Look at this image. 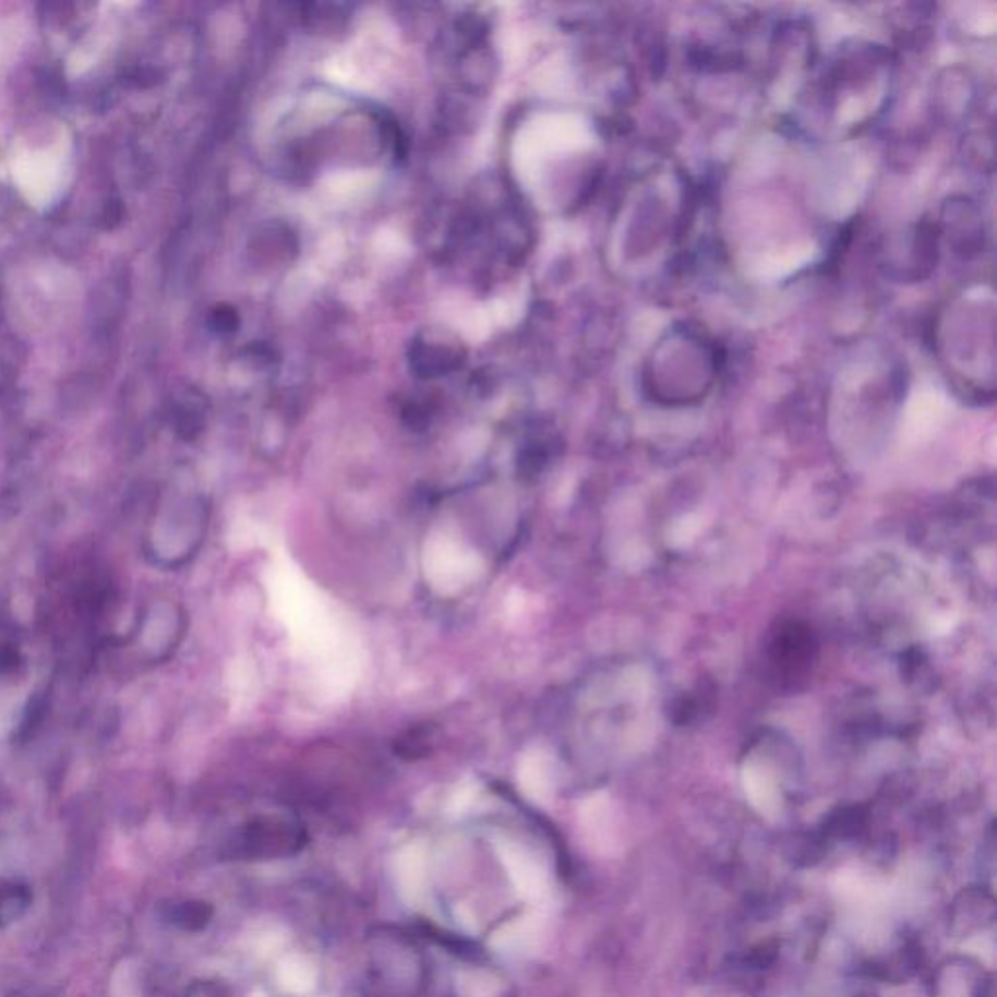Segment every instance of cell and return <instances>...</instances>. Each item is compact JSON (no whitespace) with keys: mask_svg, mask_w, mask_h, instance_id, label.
I'll list each match as a JSON object with an SVG mask.
<instances>
[{"mask_svg":"<svg viewBox=\"0 0 997 997\" xmlns=\"http://www.w3.org/2000/svg\"><path fill=\"white\" fill-rule=\"evenodd\" d=\"M771 678L781 688H795L805 681L816 657V639L810 627L801 622H785L771 635L768 651Z\"/></svg>","mask_w":997,"mask_h":997,"instance_id":"6da1fadb","label":"cell"},{"mask_svg":"<svg viewBox=\"0 0 997 997\" xmlns=\"http://www.w3.org/2000/svg\"><path fill=\"white\" fill-rule=\"evenodd\" d=\"M203 525H205V507L200 497L172 495L170 498H164L163 505L156 510L153 530L148 536V542H151L148 552H153L155 548L163 544L173 530V536L178 538L176 540L178 560L180 563L185 562V557H190L197 548Z\"/></svg>","mask_w":997,"mask_h":997,"instance_id":"7a4b0ae2","label":"cell"},{"mask_svg":"<svg viewBox=\"0 0 997 997\" xmlns=\"http://www.w3.org/2000/svg\"><path fill=\"white\" fill-rule=\"evenodd\" d=\"M425 853L418 845H409L399 853L396 860V880L401 897L408 902H416L425 885Z\"/></svg>","mask_w":997,"mask_h":997,"instance_id":"3957f363","label":"cell"},{"mask_svg":"<svg viewBox=\"0 0 997 997\" xmlns=\"http://www.w3.org/2000/svg\"><path fill=\"white\" fill-rule=\"evenodd\" d=\"M501 860L518 894L525 898L534 897L540 890V873L536 869L534 863L530 862V857L513 843H503Z\"/></svg>","mask_w":997,"mask_h":997,"instance_id":"277c9868","label":"cell"},{"mask_svg":"<svg viewBox=\"0 0 997 997\" xmlns=\"http://www.w3.org/2000/svg\"><path fill=\"white\" fill-rule=\"evenodd\" d=\"M460 355L445 345L429 344V341H418L413 345L411 353V364L421 376H441L445 372L453 371L458 364Z\"/></svg>","mask_w":997,"mask_h":997,"instance_id":"5b68a950","label":"cell"},{"mask_svg":"<svg viewBox=\"0 0 997 997\" xmlns=\"http://www.w3.org/2000/svg\"><path fill=\"white\" fill-rule=\"evenodd\" d=\"M277 978H279L283 988L287 989V992L302 996V994H309L310 989L314 988L316 969L304 957H289V959H285L279 964Z\"/></svg>","mask_w":997,"mask_h":997,"instance_id":"8992f818","label":"cell"},{"mask_svg":"<svg viewBox=\"0 0 997 997\" xmlns=\"http://www.w3.org/2000/svg\"><path fill=\"white\" fill-rule=\"evenodd\" d=\"M205 419V408L200 396H190L188 401H180L176 408V427L185 439H193L201 431Z\"/></svg>","mask_w":997,"mask_h":997,"instance_id":"52a82bcc","label":"cell"},{"mask_svg":"<svg viewBox=\"0 0 997 997\" xmlns=\"http://www.w3.org/2000/svg\"><path fill=\"white\" fill-rule=\"evenodd\" d=\"M29 894L24 887L19 885H2L0 887V920L19 917L26 910Z\"/></svg>","mask_w":997,"mask_h":997,"instance_id":"ba28073f","label":"cell"},{"mask_svg":"<svg viewBox=\"0 0 997 997\" xmlns=\"http://www.w3.org/2000/svg\"><path fill=\"white\" fill-rule=\"evenodd\" d=\"M396 748H399L404 754H421L425 753L431 748V729L427 726H419V729H411L406 735L399 738Z\"/></svg>","mask_w":997,"mask_h":997,"instance_id":"9c48e42d","label":"cell"},{"mask_svg":"<svg viewBox=\"0 0 997 997\" xmlns=\"http://www.w3.org/2000/svg\"><path fill=\"white\" fill-rule=\"evenodd\" d=\"M209 324L213 327V332H217V334H230L238 326L237 312L232 309H227V307H220V309L211 314Z\"/></svg>","mask_w":997,"mask_h":997,"instance_id":"30bf717a","label":"cell"},{"mask_svg":"<svg viewBox=\"0 0 997 997\" xmlns=\"http://www.w3.org/2000/svg\"><path fill=\"white\" fill-rule=\"evenodd\" d=\"M121 217H123V209H121V203H119V201H111V203H108V207H106V215H104V218H106V225H104V227H106V228L116 227V225H118L119 220H121Z\"/></svg>","mask_w":997,"mask_h":997,"instance_id":"8fae6325","label":"cell"}]
</instances>
